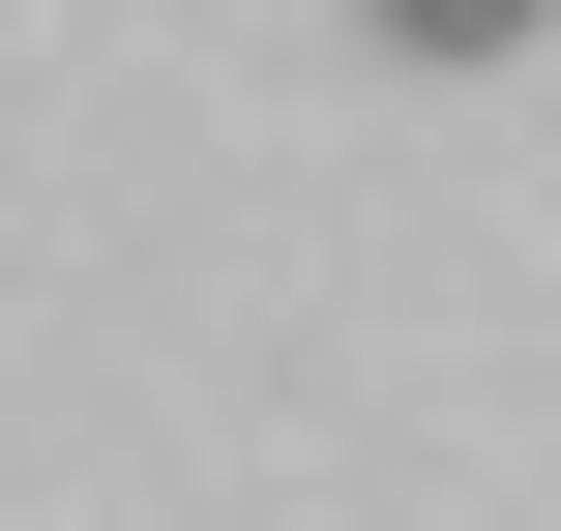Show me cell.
<instances>
[{
    "label": "cell",
    "mask_w": 561,
    "mask_h": 531,
    "mask_svg": "<svg viewBox=\"0 0 561 531\" xmlns=\"http://www.w3.org/2000/svg\"><path fill=\"white\" fill-rule=\"evenodd\" d=\"M355 30H385V59H503L533 0H355Z\"/></svg>",
    "instance_id": "obj_1"
}]
</instances>
